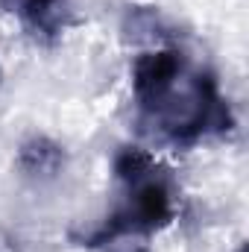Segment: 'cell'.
I'll use <instances>...</instances> for the list:
<instances>
[{"mask_svg": "<svg viewBox=\"0 0 249 252\" xmlns=\"http://www.w3.org/2000/svg\"><path fill=\"white\" fill-rule=\"evenodd\" d=\"M182 73H185V59L173 47L138 56V62L132 67V88H135V100L141 103V109L156 115L173 97Z\"/></svg>", "mask_w": 249, "mask_h": 252, "instance_id": "6da1fadb", "label": "cell"}, {"mask_svg": "<svg viewBox=\"0 0 249 252\" xmlns=\"http://www.w3.org/2000/svg\"><path fill=\"white\" fill-rule=\"evenodd\" d=\"M64 153L62 147L50 138H30L21 153H18V167L27 173V176H41V179H53L59 170H62Z\"/></svg>", "mask_w": 249, "mask_h": 252, "instance_id": "7a4b0ae2", "label": "cell"}, {"mask_svg": "<svg viewBox=\"0 0 249 252\" xmlns=\"http://www.w3.org/2000/svg\"><path fill=\"white\" fill-rule=\"evenodd\" d=\"M62 0H6L9 12H18L27 24H32L35 30H50L56 9Z\"/></svg>", "mask_w": 249, "mask_h": 252, "instance_id": "3957f363", "label": "cell"}, {"mask_svg": "<svg viewBox=\"0 0 249 252\" xmlns=\"http://www.w3.org/2000/svg\"><path fill=\"white\" fill-rule=\"evenodd\" d=\"M238 252H247V247H241V250H238Z\"/></svg>", "mask_w": 249, "mask_h": 252, "instance_id": "277c9868", "label": "cell"}, {"mask_svg": "<svg viewBox=\"0 0 249 252\" xmlns=\"http://www.w3.org/2000/svg\"><path fill=\"white\" fill-rule=\"evenodd\" d=\"M0 82H3V70H0Z\"/></svg>", "mask_w": 249, "mask_h": 252, "instance_id": "5b68a950", "label": "cell"}]
</instances>
